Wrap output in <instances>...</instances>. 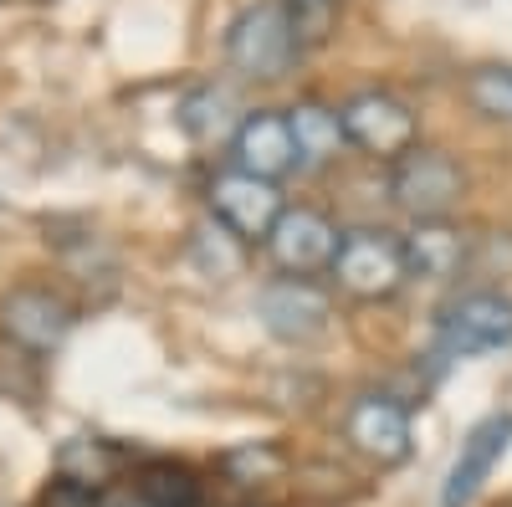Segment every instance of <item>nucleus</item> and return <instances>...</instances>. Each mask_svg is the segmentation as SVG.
<instances>
[{
	"instance_id": "f3484780",
	"label": "nucleus",
	"mask_w": 512,
	"mask_h": 507,
	"mask_svg": "<svg viewBox=\"0 0 512 507\" xmlns=\"http://www.w3.org/2000/svg\"><path fill=\"white\" fill-rule=\"evenodd\" d=\"M134 492L149 507H200V482L185 467H175V461H154V467H144Z\"/></svg>"
},
{
	"instance_id": "9b49d317",
	"label": "nucleus",
	"mask_w": 512,
	"mask_h": 507,
	"mask_svg": "<svg viewBox=\"0 0 512 507\" xmlns=\"http://www.w3.org/2000/svg\"><path fill=\"white\" fill-rule=\"evenodd\" d=\"M512 446V415L507 410H492L482 415L472 431H466L451 472H446V487H441V507H472L477 492L492 482V472L502 467V456Z\"/></svg>"
},
{
	"instance_id": "6e6552de",
	"label": "nucleus",
	"mask_w": 512,
	"mask_h": 507,
	"mask_svg": "<svg viewBox=\"0 0 512 507\" xmlns=\"http://www.w3.org/2000/svg\"><path fill=\"white\" fill-rule=\"evenodd\" d=\"M338 236H344V231L333 226L328 210H318V205H287L262 246H267V257H272V267L282 277H313V272L333 267Z\"/></svg>"
},
{
	"instance_id": "423d86ee",
	"label": "nucleus",
	"mask_w": 512,
	"mask_h": 507,
	"mask_svg": "<svg viewBox=\"0 0 512 507\" xmlns=\"http://www.w3.org/2000/svg\"><path fill=\"white\" fill-rule=\"evenodd\" d=\"M77 323V308L62 298L57 287H41V282H26V287H11L0 298V333L6 344H16L21 354H57L67 344V333Z\"/></svg>"
},
{
	"instance_id": "a211bd4d",
	"label": "nucleus",
	"mask_w": 512,
	"mask_h": 507,
	"mask_svg": "<svg viewBox=\"0 0 512 507\" xmlns=\"http://www.w3.org/2000/svg\"><path fill=\"white\" fill-rule=\"evenodd\" d=\"M338 6H344V0H282L297 52L328 47V36H333V26H338Z\"/></svg>"
},
{
	"instance_id": "39448f33",
	"label": "nucleus",
	"mask_w": 512,
	"mask_h": 507,
	"mask_svg": "<svg viewBox=\"0 0 512 507\" xmlns=\"http://www.w3.org/2000/svg\"><path fill=\"white\" fill-rule=\"evenodd\" d=\"M205 205H210V216H216V226L231 231L246 246L251 241H267L272 226H277V216L287 210V200H282V190L272 180H256V175H246V169H236V164L221 169V175H210Z\"/></svg>"
},
{
	"instance_id": "dca6fc26",
	"label": "nucleus",
	"mask_w": 512,
	"mask_h": 507,
	"mask_svg": "<svg viewBox=\"0 0 512 507\" xmlns=\"http://www.w3.org/2000/svg\"><path fill=\"white\" fill-rule=\"evenodd\" d=\"M461 93L482 118L492 123H512V67L507 62H482L461 77Z\"/></svg>"
},
{
	"instance_id": "0eeeda50",
	"label": "nucleus",
	"mask_w": 512,
	"mask_h": 507,
	"mask_svg": "<svg viewBox=\"0 0 512 507\" xmlns=\"http://www.w3.org/2000/svg\"><path fill=\"white\" fill-rule=\"evenodd\" d=\"M436 338H441V354H451V359L507 349L512 344V298H502V292H461L456 303L441 308Z\"/></svg>"
},
{
	"instance_id": "f03ea898",
	"label": "nucleus",
	"mask_w": 512,
	"mask_h": 507,
	"mask_svg": "<svg viewBox=\"0 0 512 507\" xmlns=\"http://www.w3.org/2000/svg\"><path fill=\"white\" fill-rule=\"evenodd\" d=\"M466 195V169L431 144H415L390 164V200L410 221H451V210Z\"/></svg>"
},
{
	"instance_id": "f257e3e1",
	"label": "nucleus",
	"mask_w": 512,
	"mask_h": 507,
	"mask_svg": "<svg viewBox=\"0 0 512 507\" xmlns=\"http://www.w3.org/2000/svg\"><path fill=\"white\" fill-rule=\"evenodd\" d=\"M328 277L338 282V292H349L359 303H384L410 282L405 272V241L384 226H354L338 236L333 267Z\"/></svg>"
},
{
	"instance_id": "1a4fd4ad",
	"label": "nucleus",
	"mask_w": 512,
	"mask_h": 507,
	"mask_svg": "<svg viewBox=\"0 0 512 507\" xmlns=\"http://www.w3.org/2000/svg\"><path fill=\"white\" fill-rule=\"evenodd\" d=\"M256 318L282 344H313L333 323V303L313 277H272L256 292Z\"/></svg>"
},
{
	"instance_id": "7ed1b4c3",
	"label": "nucleus",
	"mask_w": 512,
	"mask_h": 507,
	"mask_svg": "<svg viewBox=\"0 0 512 507\" xmlns=\"http://www.w3.org/2000/svg\"><path fill=\"white\" fill-rule=\"evenodd\" d=\"M292 57H297V41L282 0H256L226 31V62L251 82H277L292 67Z\"/></svg>"
},
{
	"instance_id": "ddd939ff",
	"label": "nucleus",
	"mask_w": 512,
	"mask_h": 507,
	"mask_svg": "<svg viewBox=\"0 0 512 507\" xmlns=\"http://www.w3.org/2000/svg\"><path fill=\"white\" fill-rule=\"evenodd\" d=\"M405 241V272L410 282H451L466 262V236L451 221H415Z\"/></svg>"
},
{
	"instance_id": "4468645a",
	"label": "nucleus",
	"mask_w": 512,
	"mask_h": 507,
	"mask_svg": "<svg viewBox=\"0 0 512 507\" xmlns=\"http://www.w3.org/2000/svg\"><path fill=\"white\" fill-rule=\"evenodd\" d=\"M287 129H292V144H297V169H328L338 154L349 149L338 108H328L318 98L292 103L287 108Z\"/></svg>"
},
{
	"instance_id": "6ab92c4d",
	"label": "nucleus",
	"mask_w": 512,
	"mask_h": 507,
	"mask_svg": "<svg viewBox=\"0 0 512 507\" xmlns=\"http://www.w3.org/2000/svg\"><path fill=\"white\" fill-rule=\"evenodd\" d=\"M226 472H231L241 487H262L267 477L282 472V456H277L272 446H241V451L226 456Z\"/></svg>"
},
{
	"instance_id": "2eb2a0df",
	"label": "nucleus",
	"mask_w": 512,
	"mask_h": 507,
	"mask_svg": "<svg viewBox=\"0 0 512 507\" xmlns=\"http://www.w3.org/2000/svg\"><path fill=\"white\" fill-rule=\"evenodd\" d=\"M236 103L226 88H216V82H200V88L185 93L180 103V129L195 139V144H210V139H221V134H236Z\"/></svg>"
},
{
	"instance_id": "20e7f679",
	"label": "nucleus",
	"mask_w": 512,
	"mask_h": 507,
	"mask_svg": "<svg viewBox=\"0 0 512 507\" xmlns=\"http://www.w3.org/2000/svg\"><path fill=\"white\" fill-rule=\"evenodd\" d=\"M338 118H344V139L369 154V159H384L395 164L400 154H410L420 144V118L405 98L384 93V88H364L354 93L344 108H338Z\"/></svg>"
},
{
	"instance_id": "9d476101",
	"label": "nucleus",
	"mask_w": 512,
	"mask_h": 507,
	"mask_svg": "<svg viewBox=\"0 0 512 507\" xmlns=\"http://www.w3.org/2000/svg\"><path fill=\"white\" fill-rule=\"evenodd\" d=\"M344 441L369 461V467H400L415 451L410 410L390 395H359L344 415Z\"/></svg>"
},
{
	"instance_id": "f8f14e48",
	"label": "nucleus",
	"mask_w": 512,
	"mask_h": 507,
	"mask_svg": "<svg viewBox=\"0 0 512 507\" xmlns=\"http://www.w3.org/2000/svg\"><path fill=\"white\" fill-rule=\"evenodd\" d=\"M231 154H236V169L282 185L297 169V144H292V129H287V108H251V113H241L236 134H231Z\"/></svg>"
},
{
	"instance_id": "aec40b11",
	"label": "nucleus",
	"mask_w": 512,
	"mask_h": 507,
	"mask_svg": "<svg viewBox=\"0 0 512 507\" xmlns=\"http://www.w3.org/2000/svg\"><path fill=\"white\" fill-rule=\"evenodd\" d=\"M98 507H149V502H144V497H139L134 487H128V492H108V497H103Z\"/></svg>"
}]
</instances>
